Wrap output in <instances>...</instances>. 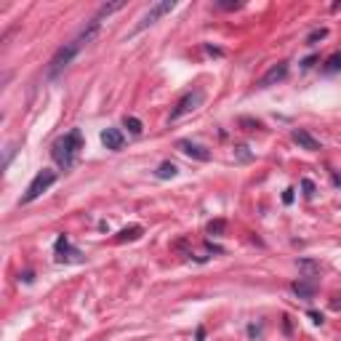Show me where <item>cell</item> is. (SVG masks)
I'll use <instances>...</instances> for the list:
<instances>
[{"label": "cell", "instance_id": "obj_1", "mask_svg": "<svg viewBox=\"0 0 341 341\" xmlns=\"http://www.w3.org/2000/svg\"><path fill=\"white\" fill-rule=\"evenodd\" d=\"M80 149H83V131H80V128H72V131H67L64 136H59L54 142L51 158L62 171H69L77 163Z\"/></svg>", "mask_w": 341, "mask_h": 341}, {"label": "cell", "instance_id": "obj_2", "mask_svg": "<svg viewBox=\"0 0 341 341\" xmlns=\"http://www.w3.org/2000/svg\"><path fill=\"white\" fill-rule=\"evenodd\" d=\"M56 179H59V176H56V171H51V168L38 171V173H35V179L30 181V187H27V192L21 195L19 203H21V205H27V203H32V200H38L43 192H48L51 187L56 184Z\"/></svg>", "mask_w": 341, "mask_h": 341}, {"label": "cell", "instance_id": "obj_3", "mask_svg": "<svg viewBox=\"0 0 341 341\" xmlns=\"http://www.w3.org/2000/svg\"><path fill=\"white\" fill-rule=\"evenodd\" d=\"M176 8V0H160V3H155V6H149V11L142 16V21L134 27V32L131 35H136V32H142V30H147V27H152L155 21L160 19V16H166V14H171V11Z\"/></svg>", "mask_w": 341, "mask_h": 341}, {"label": "cell", "instance_id": "obj_4", "mask_svg": "<svg viewBox=\"0 0 341 341\" xmlns=\"http://www.w3.org/2000/svg\"><path fill=\"white\" fill-rule=\"evenodd\" d=\"M54 253H56V261H59V264H80V261H83V253L69 245V238H67V234H59V238H56Z\"/></svg>", "mask_w": 341, "mask_h": 341}, {"label": "cell", "instance_id": "obj_5", "mask_svg": "<svg viewBox=\"0 0 341 341\" xmlns=\"http://www.w3.org/2000/svg\"><path fill=\"white\" fill-rule=\"evenodd\" d=\"M200 101H203V91H200V88H195V91H190V93H184V96L179 99V104H176V110L171 112L168 120H171V123H176L179 117L195 112V110L200 107Z\"/></svg>", "mask_w": 341, "mask_h": 341}, {"label": "cell", "instance_id": "obj_6", "mask_svg": "<svg viewBox=\"0 0 341 341\" xmlns=\"http://www.w3.org/2000/svg\"><path fill=\"white\" fill-rule=\"evenodd\" d=\"M288 69H291V67H288V62H277V64H272V67H269L261 77L256 80V86H258V88H269V86L283 83V80L288 77Z\"/></svg>", "mask_w": 341, "mask_h": 341}, {"label": "cell", "instance_id": "obj_7", "mask_svg": "<svg viewBox=\"0 0 341 341\" xmlns=\"http://www.w3.org/2000/svg\"><path fill=\"white\" fill-rule=\"evenodd\" d=\"M176 147H179L187 158H195V160H200V163H208V160H211V152H208L203 144L190 142V139H179V142H176Z\"/></svg>", "mask_w": 341, "mask_h": 341}, {"label": "cell", "instance_id": "obj_8", "mask_svg": "<svg viewBox=\"0 0 341 341\" xmlns=\"http://www.w3.org/2000/svg\"><path fill=\"white\" fill-rule=\"evenodd\" d=\"M101 144L107 149H112V152H120L123 144H125V136H123L120 128H104L101 131Z\"/></svg>", "mask_w": 341, "mask_h": 341}, {"label": "cell", "instance_id": "obj_9", "mask_svg": "<svg viewBox=\"0 0 341 341\" xmlns=\"http://www.w3.org/2000/svg\"><path fill=\"white\" fill-rule=\"evenodd\" d=\"M291 139H293V142H296L301 149H307V152H317V149H320V142H317V139L307 131V128H293Z\"/></svg>", "mask_w": 341, "mask_h": 341}, {"label": "cell", "instance_id": "obj_10", "mask_svg": "<svg viewBox=\"0 0 341 341\" xmlns=\"http://www.w3.org/2000/svg\"><path fill=\"white\" fill-rule=\"evenodd\" d=\"M291 288H293V293H296L299 299H314L317 296V283H314V280H307V277L296 280Z\"/></svg>", "mask_w": 341, "mask_h": 341}, {"label": "cell", "instance_id": "obj_11", "mask_svg": "<svg viewBox=\"0 0 341 341\" xmlns=\"http://www.w3.org/2000/svg\"><path fill=\"white\" fill-rule=\"evenodd\" d=\"M299 269L307 280H314V275H320V264L312 261V258H299Z\"/></svg>", "mask_w": 341, "mask_h": 341}, {"label": "cell", "instance_id": "obj_12", "mask_svg": "<svg viewBox=\"0 0 341 341\" xmlns=\"http://www.w3.org/2000/svg\"><path fill=\"white\" fill-rule=\"evenodd\" d=\"M144 234V227H139V224H134V227H125L120 234H117V243H125V240H139Z\"/></svg>", "mask_w": 341, "mask_h": 341}, {"label": "cell", "instance_id": "obj_13", "mask_svg": "<svg viewBox=\"0 0 341 341\" xmlns=\"http://www.w3.org/2000/svg\"><path fill=\"white\" fill-rule=\"evenodd\" d=\"M341 69V51H336V54H331L325 59V64H323V72L325 75H333V72H338Z\"/></svg>", "mask_w": 341, "mask_h": 341}, {"label": "cell", "instance_id": "obj_14", "mask_svg": "<svg viewBox=\"0 0 341 341\" xmlns=\"http://www.w3.org/2000/svg\"><path fill=\"white\" fill-rule=\"evenodd\" d=\"M176 173H179V168H176V166H173L171 160L160 163V166H158V171H155V176H158V179H173Z\"/></svg>", "mask_w": 341, "mask_h": 341}, {"label": "cell", "instance_id": "obj_15", "mask_svg": "<svg viewBox=\"0 0 341 341\" xmlns=\"http://www.w3.org/2000/svg\"><path fill=\"white\" fill-rule=\"evenodd\" d=\"M123 125L128 128V131H131L134 136H139V134H142L144 131V125H142V120H139V117H134V115H125L123 117Z\"/></svg>", "mask_w": 341, "mask_h": 341}, {"label": "cell", "instance_id": "obj_16", "mask_svg": "<svg viewBox=\"0 0 341 341\" xmlns=\"http://www.w3.org/2000/svg\"><path fill=\"white\" fill-rule=\"evenodd\" d=\"M224 229H227V221H224V219H214V221H208V227H205V232L214 234V238L224 234Z\"/></svg>", "mask_w": 341, "mask_h": 341}, {"label": "cell", "instance_id": "obj_17", "mask_svg": "<svg viewBox=\"0 0 341 341\" xmlns=\"http://www.w3.org/2000/svg\"><path fill=\"white\" fill-rule=\"evenodd\" d=\"M323 38H328V30L325 27H317V30H312L307 35V45H317V40H323Z\"/></svg>", "mask_w": 341, "mask_h": 341}, {"label": "cell", "instance_id": "obj_18", "mask_svg": "<svg viewBox=\"0 0 341 341\" xmlns=\"http://www.w3.org/2000/svg\"><path fill=\"white\" fill-rule=\"evenodd\" d=\"M216 8H221V11H238V8H243V3H240V0H219Z\"/></svg>", "mask_w": 341, "mask_h": 341}, {"label": "cell", "instance_id": "obj_19", "mask_svg": "<svg viewBox=\"0 0 341 341\" xmlns=\"http://www.w3.org/2000/svg\"><path fill=\"white\" fill-rule=\"evenodd\" d=\"M301 190H304V195H307V197H314L317 187H314V181H312V179H301Z\"/></svg>", "mask_w": 341, "mask_h": 341}, {"label": "cell", "instance_id": "obj_20", "mask_svg": "<svg viewBox=\"0 0 341 341\" xmlns=\"http://www.w3.org/2000/svg\"><path fill=\"white\" fill-rule=\"evenodd\" d=\"M240 125L245 128V131H256V128H261V123L253 120V117H240Z\"/></svg>", "mask_w": 341, "mask_h": 341}, {"label": "cell", "instance_id": "obj_21", "mask_svg": "<svg viewBox=\"0 0 341 341\" xmlns=\"http://www.w3.org/2000/svg\"><path fill=\"white\" fill-rule=\"evenodd\" d=\"M205 54H211V56H224V51L216 48V45H211V43H205Z\"/></svg>", "mask_w": 341, "mask_h": 341}, {"label": "cell", "instance_id": "obj_22", "mask_svg": "<svg viewBox=\"0 0 341 341\" xmlns=\"http://www.w3.org/2000/svg\"><path fill=\"white\" fill-rule=\"evenodd\" d=\"M307 314H309V320H312L314 325H323V314H320V312H314V309H309Z\"/></svg>", "mask_w": 341, "mask_h": 341}, {"label": "cell", "instance_id": "obj_23", "mask_svg": "<svg viewBox=\"0 0 341 341\" xmlns=\"http://www.w3.org/2000/svg\"><path fill=\"white\" fill-rule=\"evenodd\" d=\"M238 160H251V152H248V147H238Z\"/></svg>", "mask_w": 341, "mask_h": 341}, {"label": "cell", "instance_id": "obj_24", "mask_svg": "<svg viewBox=\"0 0 341 341\" xmlns=\"http://www.w3.org/2000/svg\"><path fill=\"white\" fill-rule=\"evenodd\" d=\"M293 192H296V190H291V187L283 192V203H285V205H291V203H293Z\"/></svg>", "mask_w": 341, "mask_h": 341}, {"label": "cell", "instance_id": "obj_25", "mask_svg": "<svg viewBox=\"0 0 341 341\" xmlns=\"http://www.w3.org/2000/svg\"><path fill=\"white\" fill-rule=\"evenodd\" d=\"M195 338H197V341H205V328H203V325H200V328H197V333H195Z\"/></svg>", "mask_w": 341, "mask_h": 341}, {"label": "cell", "instance_id": "obj_26", "mask_svg": "<svg viewBox=\"0 0 341 341\" xmlns=\"http://www.w3.org/2000/svg\"><path fill=\"white\" fill-rule=\"evenodd\" d=\"M331 179H333V184L338 187V190H341V176L336 173V171H331Z\"/></svg>", "mask_w": 341, "mask_h": 341}, {"label": "cell", "instance_id": "obj_27", "mask_svg": "<svg viewBox=\"0 0 341 341\" xmlns=\"http://www.w3.org/2000/svg\"><path fill=\"white\" fill-rule=\"evenodd\" d=\"M314 62H317V56H309V59H304V64H301V67H304V69H307V67H312Z\"/></svg>", "mask_w": 341, "mask_h": 341}, {"label": "cell", "instance_id": "obj_28", "mask_svg": "<svg viewBox=\"0 0 341 341\" xmlns=\"http://www.w3.org/2000/svg\"><path fill=\"white\" fill-rule=\"evenodd\" d=\"M283 328H285V333H291V320L288 317H283Z\"/></svg>", "mask_w": 341, "mask_h": 341}]
</instances>
